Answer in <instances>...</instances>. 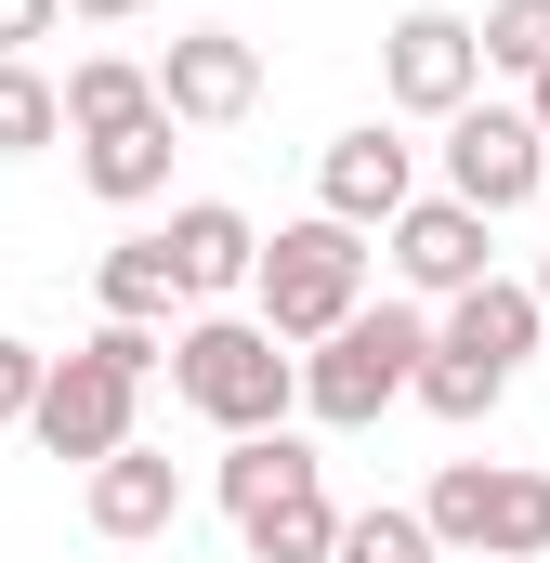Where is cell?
<instances>
[{
	"instance_id": "6da1fadb",
	"label": "cell",
	"mask_w": 550,
	"mask_h": 563,
	"mask_svg": "<svg viewBox=\"0 0 550 563\" xmlns=\"http://www.w3.org/2000/svg\"><path fill=\"white\" fill-rule=\"evenodd\" d=\"M170 394L223 432V445H237V432H288V407H301V354L275 341L263 314H197V328L170 341Z\"/></svg>"
},
{
	"instance_id": "7a4b0ae2",
	"label": "cell",
	"mask_w": 550,
	"mask_h": 563,
	"mask_svg": "<svg viewBox=\"0 0 550 563\" xmlns=\"http://www.w3.org/2000/svg\"><path fill=\"white\" fill-rule=\"evenodd\" d=\"M223 511L250 563H341V511H328V459L301 432H237L223 445Z\"/></svg>"
},
{
	"instance_id": "3957f363",
	"label": "cell",
	"mask_w": 550,
	"mask_h": 563,
	"mask_svg": "<svg viewBox=\"0 0 550 563\" xmlns=\"http://www.w3.org/2000/svg\"><path fill=\"white\" fill-rule=\"evenodd\" d=\"M157 354H170L157 328H119V314H106L79 354H53V394H40V420H26V432H40L53 459L106 472V459L132 445V407H144V380H157Z\"/></svg>"
},
{
	"instance_id": "277c9868",
	"label": "cell",
	"mask_w": 550,
	"mask_h": 563,
	"mask_svg": "<svg viewBox=\"0 0 550 563\" xmlns=\"http://www.w3.org/2000/svg\"><path fill=\"white\" fill-rule=\"evenodd\" d=\"M250 314H263L275 341H328V328H354L367 314V236L354 223H275L263 236V276H250Z\"/></svg>"
},
{
	"instance_id": "5b68a950",
	"label": "cell",
	"mask_w": 550,
	"mask_h": 563,
	"mask_svg": "<svg viewBox=\"0 0 550 563\" xmlns=\"http://www.w3.org/2000/svg\"><path fill=\"white\" fill-rule=\"evenodd\" d=\"M419 354H432V328H419L407 301H381V314H354V328H328L301 354V407L328 432H367L394 394H419Z\"/></svg>"
},
{
	"instance_id": "8992f818",
	"label": "cell",
	"mask_w": 550,
	"mask_h": 563,
	"mask_svg": "<svg viewBox=\"0 0 550 563\" xmlns=\"http://www.w3.org/2000/svg\"><path fill=\"white\" fill-rule=\"evenodd\" d=\"M432 538L472 563H538L550 551V472H512V459H446L432 472Z\"/></svg>"
},
{
	"instance_id": "52a82bcc",
	"label": "cell",
	"mask_w": 550,
	"mask_h": 563,
	"mask_svg": "<svg viewBox=\"0 0 550 563\" xmlns=\"http://www.w3.org/2000/svg\"><path fill=\"white\" fill-rule=\"evenodd\" d=\"M538 184H550V132L525 106H459V119H446V197H472V210L498 223V210H525Z\"/></svg>"
},
{
	"instance_id": "ba28073f",
	"label": "cell",
	"mask_w": 550,
	"mask_h": 563,
	"mask_svg": "<svg viewBox=\"0 0 550 563\" xmlns=\"http://www.w3.org/2000/svg\"><path fill=\"white\" fill-rule=\"evenodd\" d=\"M381 79H394L407 119H459V106L485 92V26L419 0V13H394V40H381Z\"/></svg>"
},
{
	"instance_id": "9c48e42d",
	"label": "cell",
	"mask_w": 550,
	"mask_h": 563,
	"mask_svg": "<svg viewBox=\"0 0 550 563\" xmlns=\"http://www.w3.org/2000/svg\"><path fill=\"white\" fill-rule=\"evenodd\" d=\"M315 210H328V223H354V236H367V223L394 236V223L419 210V144H394L381 119H367V132H341L328 157H315Z\"/></svg>"
},
{
	"instance_id": "30bf717a",
	"label": "cell",
	"mask_w": 550,
	"mask_h": 563,
	"mask_svg": "<svg viewBox=\"0 0 550 563\" xmlns=\"http://www.w3.org/2000/svg\"><path fill=\"white\" fill-rule=\"evenodd\" d=\"M157 106H170L184 132H237V119L263 106V53H250L237 26H184L170 66H157Z\"/></svg>"
},
{
	"instance_id": "8fae6325",
	"label": "cell",
	"mask_w": 550,
	"mask_h": 563,
	"mask_svg": "<svg viewBox=\"0 0 550 563\" xmlns=\"http://www.w3.org/2000/svg\"><path fill=\"white\" fill-rule=\"evenodd\" d=\"M394 276L432 288V301L485 288V276H498V263H485V210H472V197H419L407 223H394Z\"/></svg>"
},
{
	"instance_id": "7c38bea8",
	"label": "cell",
	"mask_w": 550,
	"mask_h": 563,
	"mask_svg": "<svg viewBox=\"0 0 550 563\" xmlns=\"http://www.w3.org/2000/svg\"><path fill=\"white\" fill-rule=\"evenodd\" d=\"M79 511H92V538L144 551V538H170V525H184V472H170L157 445H119V459L92 472V498H79Z\"/></svg>"
},
{
	"instance_id": "4fadbf2b",
	"label": "cell",
	"mask_w": 550,
	"mask_h": 563,
	"mask_svg": "<svg viewBox=\"0 0 550 563\" xmlns=\"http://www.w3.org/2000/svg\"><path fill=\"white\" fill-rule=\"evenodd\" d=\"M170 263H184V301H223V288L263 276V223L223 210V197H184L170 210Z\"/></svg>"
},
{
	"instance_id": "5bb4252c",
	"label": "cell",
	"mask_w": 550,
	"mask_h": 563,
	"mask_svg": "<svg viewBox=\"0 0 550 563\" xmlns=\"http://www.w3.org/2000/svg\"><path fill=\"white\" fill-rule=\"evenodd\" d=\"M538 328H550L538 288L485 276V288H459V301H446V328H432V341H446V354H485V367H525V354H538Z\"/></svg>"
},
{
	"instance_id": "9a60e30c",
	"label": "cell",
	"mask_w": 550,
	"mask_h": 563,
	"mask_svg": "<svg viewBox=\"0 0 550 563\" xmlns=\"http://www.w3.org/2000/svg\"><path fill=\"white\" fill-rule=\"evenodd\" d=\"M132 119H170V106H157V66H132V53H79V66H66V132L92 144V132H132Z\"/></svg>"
},
{
	"instance_id": "2e32d148",
	"label": "cell",
	"mask_w": 550,
	"mask_h": 563,
	"mask_svg": "<svg viewBox=\"0 0 550 563\" xmlns=\"http://www.w3.org/2000/svg\"><path fill=\"white\" fill-rule=\"evenodd\" d=\"M170 132H184V119H132V132H92V144H79V184H92L106 210H144V197L170 184Z\"/></svg>"
},
{
	"instance_id": "e0dca14e",
	"label": "cell",
	"mask_w": 550,
	"mask_h": 563,
	"mask_svg": "<svg viewBox=\"0 0 550 563\" xmlns=\"http://www.w3.org/2000/svg\"><path fill=\"white\" fill-rule=\"evenodd\" d=\"M92 288H106V314H119V328H170V301H184V263H170V223H157V236H119V250L92 263Z\"/></svg>"
},
{
	"instance_id": "ac0fdd59",
	"label": "cell",
	"mask_w": 550,
	"mask_h": 563,
	"mask_svg": "<svg viewBox=\"0 0 550 563\" xmlns=\"http://www.w3.org/2000/svg\"><path fill=\"white\" fill-rule=\"evenodd\" d=\"M498 394H512V367H485V354H446V341L419 354V407H432V420H485Z\"/></svg>"
},
{
	"instance_id": "d6986e66",
	"label": "cell",
	"mask_w": 550,
	"mask_h": 563,
	"mask_svg": "<svg viewBox=\"0 0 550 563\" xmlns=\"http://www.w3.org/2000/svg\"><path fill=\"white\" fill-rule=\"evenodd\" d=\"M53 132H66V92L40 66H0V157H40Z\"/></svg>"
},
{
	"instance_id": "ffe728a7",
	"label": "cell",
	"mask_w": 550,
	"mask_h": 563,
	"mask_svg": "<svg viewBox=\"0 0 550 563\" xmlns=\"http://www.w3.org/2000/svg\"><path fill=\"white\" fill-rule=\"evenodd\" d=\"M341 563H446V538H432V511H354Z\"/></svg>"
},
{
	"instance_id": "44dd1931",
	"label": "cell",
	"mask_w": 550,
	"mask_h": 563,
	"mask_svg": "<svg viewBox=\"0 0 550 563\" xmlns=\"http://www.w3.org/2000/svg\"><path fill=\"white\" fill-rule=\"evenodd\" d=\"M485 66L538 79V66H550V0H485Z\"/></svg>"
},
{
	"instance_id": "7402d4cb",
	"label": "cell",
	"mask_w": 550,
	"mask_h": 563,
	"mask_svg": "<svg viewBox=\"0 0 550 563\" xmlns=\"http://www.w3.org/2000/svg\"><path fill=\"white\" fill-rule=\"evenodd\" d=\"M40 394H53V354L0 328V420H40Z\"/></svg>"
},
{
	"instance_id": "603a6c76",
	"label": "cell",
	"mask_w": 550,
	"mask_h": 563,
	"mask_svg": "<svg viewBox=\"0 0 550 563\" xmlns=\"http://www.w3.org/2000/svg\"><path fill=\"white\" fill-rule=\"evenodd\" d=\"M53 26H66V0H0V66H26Z\"/></svg>"
},
{
	"instance_id": "cb8c5ba5",
	"label": "cell",
	"mask_w": 550,
	"mask_h": 563,
	"mask_svg": "<svg viewBox=\"0 0 550 563\" xmlns=\"http://www.w3.org/2000/svg\"><path fill=\"white\" fill-rule=\"evenodd\" d=\"M66 13H92V26H132V13H144V0H66Z\"/></svg>"
},
{
	"instance_id": "d4e9b609",
	"label": "cell",
	"mask_w": 550,
	"mask_h": 563,
	"mask_svg": "<svg viewBox=\"0 0 550 563\" xmlns=\"http://www.w3.org/2000/svg\"><path fill=\"white\" fill-rule=\"evenodd\" d=\"M525 119H538V132H550V66H538V79H525Z\"/></svg>"
},
{
	"instance_id": "484cf974",
	"label": "cell",
	"mask_w": 550,
	"mask_h": 563,
	"mask_svg": "<svg viewBox=\"0 0 550 563\" xmlns=\"http://www.w3.org/2000/svg\"><path fill=\"white\" fill-rule=\"evenodd\" d=\"M538 301H550V263H538Z\"/></svg>"
}]
</instances>
